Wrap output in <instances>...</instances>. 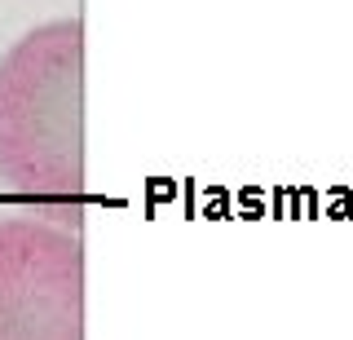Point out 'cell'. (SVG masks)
Returning <instances> with one entry per match:
<instances>
[{"instance_id":"obj_1","label":"cell","mask_w":353,"mask_h":340,"mask_svg":"<svg viewBox=\"0 0 353 340\" xmlns=\"http://www.w3.org/2000/svg\"><path fill=\"white\" fill-rule=\"evenodd\" d=\"M0 177L58 226L84 208V23L58 18L0 58Z\"/></svg>"},{"instance_id":"obj_2","label":"cell","mask_w":353,"mask_h":340,"mask_svg":"<svg viewBox=\"0 0 353 340\" xmlns=\"http://www.w3.org/2000/svg\"><path fill=\"white\" fill-rule=\"evenodd\" d=\"M0 340H84L80 230L40 217L0 221Z\"/></svg>"}]
</instances>
